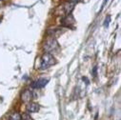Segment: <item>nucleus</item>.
<instances>
[{
    "instance_id": "obj_9",
    "label": "nucleus",
    "mask_w": 121,
    "mask_h": 120,
    "mask_svg": "<svg viewBox=\"0 0 121 120\" xmlns=\"http://www.w3.org/2000/svg\"><path fill=\"white\" fill-rule=\"evenodd\" d=\"M110 20H111V17H110V16H107L106 19H105V23H104V27H105V28H107V27L109 26V24H110Z\"/></svg>"
},
{
    "instance_id": "obj_11",
    "label": "nucleus",
    "mask_w": 121,
    "mask_h": 120,
    "mask_svg": "<svg viewBox=\"0 0 121 120\" xmlns=\"http://www.w3.org/2000/svg\"><path fill=\"white\" fill-rule=\"evenodd\" d=\"M96 72H97V67H95L94 68V76H96Z\"/></svg>"
},
{
    "instance_id": "obj_7",
    "label": "nucleus",
    "mask_w": 121,
    "mask_h": 120,
    "mask_svg": "<svg viewBox=\"0 0 121 120\" xmlns=\"http://www.w3.org/2000/svg\"><path fill=\"white\" fill-rule=\"evenodd\" d=\"M73 22H74V19L71 14H68L66 17H64L62 19V24L64 26H67V27H70Z\"/></svg>"
},
{
    "instance_id": "obj_6",
    "label": "nucleus",
    "mask_w": 121,
    "mask_h": 120,
    "mask_svg": "<svg viewBox=\"0 0 121 120\" xmlns=\"http://www.w3.org/2000/svg\"><path fill=\"white\" fill-rule=\"evenodd\" d=\"M33 97V94L31 91H29V90H25V91L23 92L22 95H21V98L24 102H29L30 100L32 99Z\"/></svg>"
},
{
    "instance_id": "obj_10",
    "label": "nucleus",
    "mask_w": 121,
    "mask_h": 120,
    "mask_svg": "<svg viewBox=\"0 0 121 120\" xmlns=\"http://www.w3.org/2000/svg\"><path fill=\"white\" fill-rule=\"evenodd\" d=\"M24 119H25V120H33V118H32L31 116H30V114H29V113H27V114H25V115H24Z\"/></svg>"
},
{
    "instance_id": "obj_3",
    "label": "nucleus",
    "mask_w": 121,
    "mask_h": 120,
    "mask_svg": "<svg viewBox=\"0 0 121 120\" xmlns=\"http://www.w3.org/2000/svg\"><path fill=\"white\" fill-rule=\"evenodd\" d=\"M48 82H49L48 79H46V78H40V79L35 81L32 84V88L33 89H41V88L45 87L48 84Z\"/></svg>"
},
{
    "instance_id": "obj_1",
    "label": "nucleus",
    "mask_w": 121,
    "mask_h": 120,
    "mask_svg": "<svg viewBox=\"0 0 121 120\" xmlns=\"http://www.w3.org/2000/svg\"><path fill=\"white\" fill-rule=\"evenodd\" d=\"M55 64V59L54 57L51 54V53H48L46 52L42 57H41V64H40V69L42 70H45L52 65Z\"/></svg>"
},
{
    "instance_id": "obj_5",
    "label": "nucleus",
    "mask_w": 121,
    "mask_h": 120,
    "mask_svg": "<svg viewBox=\"0 0 121 120\" xmlns=\"http://www.w3.org/2000/svg\"><path fill=\"white\" fill-rule=\"evenodd\" d=\"M40 107L37 103H30L27 106V111L28 112H37L39 111Z\"/></svg>"
},
{
    "instance_id": "obj_8",
    "label": "nucleus",
    "mask_w": 121,
    "mask_h": 120,
    "mask_svg": "<svg viewBox=\"0 0 121 120\" xmlns=\"http://www.w3.org/2000/svg\"><path fill=\"white\" fill-rule=\"evenodd\" d=\"M10 120H22V117L18 112H13L11 114Z\"/></svg>"
},
{
    "instance_id": "obj_4",
    "label": "nucleus",
    "mask_w": 121,
    "mask_h": 120,
    "mask_svg": "<svg viewBox=\"0 0 121 120\" xmlns=\"http://www.w3.org/2000/svg\"><path fill=\"white\" fill-rule=\"evenodd\" d=\"M60 7H61V9L63 10V13H64L66 15H68V14H70V13H72V11L73 10L74 3H73V2H67V3L63 4L62 6H60Z\"/></svg>"
},
{
    "instance_id": "obj_2",
    "label": "nucleus",
    "mask_w": 121,
    "mask_h": 120,
    "mask_svg": "<svg viewBox=\"0 0 121 120\" xmlns=\"http://www.w3.org/2000/svg\"><path fill=\"white\" fill-rule=\"evenodd\" d=\"M58 48V43H57V41H56V39H54V38H50V39H48L45 43H44V45H43V49H44V51H46V52H51V51H54V50H56Z\"/></svg>"
}]
</instances>
